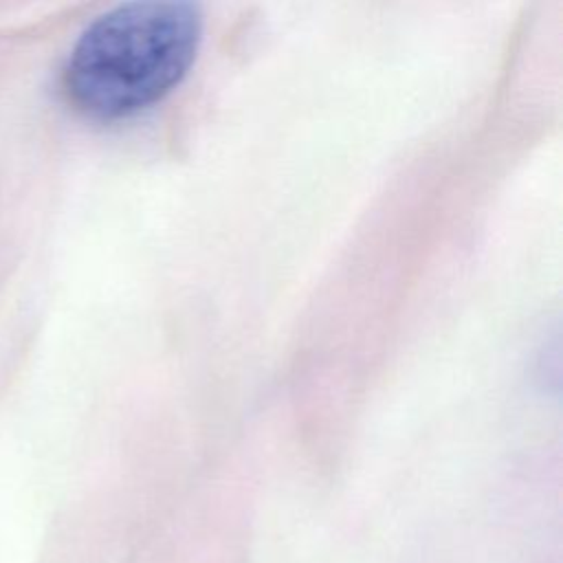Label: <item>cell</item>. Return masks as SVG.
<instances>
[{
  "mask_svg": "<svg viewBox=\"0 0 563 563\" xmlns=\"http://www.w3.org/2000/svg\"><path fill=\"white\" fill-rule=\"evenodd\" d=\"M202 26L200 9L180 0H134L108 9L79 33L66 57V99L97 121L152 108L194 66Z\"/></svg>",
  "mask_w": 563,
  "mask_h": 563,
  "instance_id": "6da1fadb",
  "label": "cell"
}]
</instances>
